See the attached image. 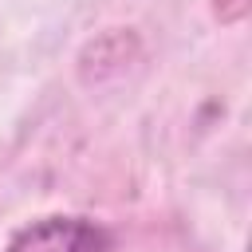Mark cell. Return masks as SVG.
<instances>
[{"mask_svg": "<svg viewBox=\"0 0 252 252\" xmlns=\"http://www.w3.org/2000/svg\"><path fill=\"white\" fill-rule=\"evenodd\" d=\"M4 252H110V236L87 217H43L24 224Z\"/></svg>", "mask_w": 252, "mask_h": 252, "instance_id": "1", "label": "cell"}, {"mask_svg": "<svg viewBox=\"0 0 252 252\" xmlns=\"http://www.w3.org/2000/svg\"><path fill=\"white\" fill-rule=\"evenodd\" d=\"M209 4H213L217 20H224V24L244 20V16H248V8H252V0H209Z\"/></svg>", "mask_w": 252, "mask_h": 252, "instance_id": "2", "label": "cell"}]
</instances>
